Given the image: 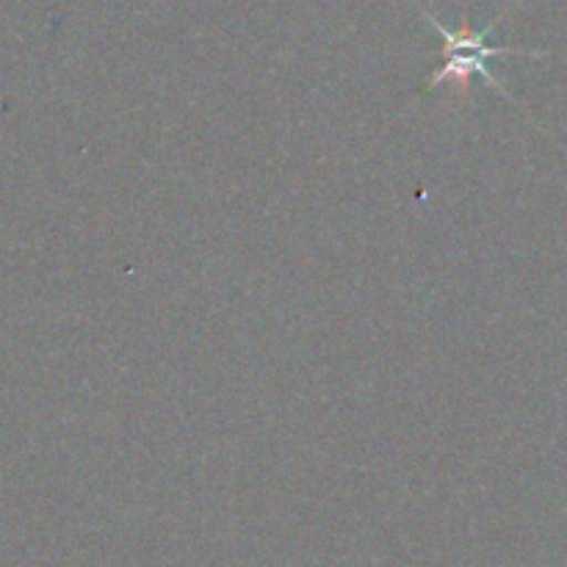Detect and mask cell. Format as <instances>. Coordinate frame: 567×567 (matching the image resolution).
<instances>
[{"label": "cell", "mask_w": 567, "mask_h": 567, "mask_svg": "<svg viewBox=\"0 0 567 567\" xmlns=\"http://www.w3.org/2000/svg\"><path fill=\"white\" fill-rule=\"evenodd\" d=\"M421 14L426 17V22H430L432 28H435L437 37L443 39V64L441 70H435L430 75V81H426V92H432L435 86H441L443 81H454L457 83L460 92H468V81L471 75H482L487 81V86L498 89V92L507 94V89H504V83H498V78L491 72V59H496V55H543L537 53V50H520V48H491V44L485 42L487 37L493 33V28H496V22H491V25L485 28V31H474L468 22V14H463V22H460L457 31H452V28L443 25L441 20H437L435 14H432L430 9H424L421 6Z\"/></svg>", "instance_id": "obj_1"}]
</instances>
